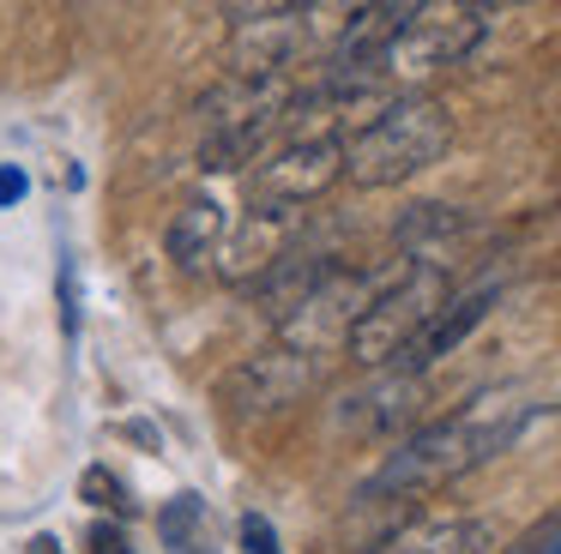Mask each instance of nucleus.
Returning a JSON list of instances; mask_svg holds the SVG:
<instances>
[{
  "instance_id": "f257e3e1",
  "label": "nucleus",
  "mask_w": 561,
  "mask_h": 554,
  "mask_svg": "<svg viewBox=\"0 0 561 554\" xmlns=\"http://www.w3.org/2000/svg\"><path fill=\"white\" fill-rule=\"evenodd\" d=\"M525 416H531V404H525L519 392H483V397H471L465 409H453V416L416 428L411 440H404L399 452H392L387 464L368 476L363 500H404V494L447 488V482L465 476V470L489 464V458H495L501 446L525 428Z\"/></svg>"
},
{
  "instance_id": "f03ea898",
  "label": "nucleus",
  "mask_w": 561,
  "mask_h": 554,
  "mask_svg": "<svg viewBox=\"0 0 561 554\" xmlns=\"http://www.w3.org/2000/svg\"><path fill=\"white\" fill-rule=\"evenodd\" d=\"M453 115L435 96H392L363 132L344 139V181L356 187H399L447 157Z\"/></svg>"
},
{
  "instance_id": "7ed1b4c3",
  "label": "nucleus",
  "mask_w": 561,
  "mask_h": 554,
  "mask_svg": "<svg viewBox=\"0 0 561 554\" xmlns=\"http://www.w3.org/2000/svg\"><path fill=\"white\" fill-rule=\"evenodd\" d=\"M447 301H453L447 265H404V272L375 296V308L351 325L344 349H351L356 368H399V356L428 332V320H435Z\"/></svg>"
},
{
  "instance_id": "20e7f679",
  "label": "nucleus",
  "mask_w": 561,
  "mask_h": 554,
  "mask_svg": "<svg viewBox=\"0 0 561 554\" xmlns=\"http://www.w3.org/2000/svg\"><path fill=\"white\" fill-rule=\"evenodd\" d=\"M230 72L224 79L236 84H290L296 60L320 43L314 36V12L308 7H242L230 12Z\"/></svg>"
},
{
  "instance_id": "39448f33",
  "label": "nucleus",
  "mask_w": 561,
  "mask_h": 554,
  "mask_svg": "<svg viewBox=\"0 0 561 554\" xmlns=\"http://www.w3.org/2000/svg\"><path fill=\"white\" fill-rule=\"evenodd\" d=\"M489 36L483 7H416V19L399 31V43L380 55V79L387 84H416L428 72H447Z\"/></svg>"
},
{
  "instance_id": "423d86ee",
  "label": "nucleus",
  "mask_w": 561,
  "mask_h": 554,
  "mask_svg": "<svg viewBox=\"0 0 561 554\" xmlns=\"http://www.w3.org/2000/svg\"><path fill=\"white\" fill-rule=\"evenodd\" d=\"M399 272H404V265H399ZM399 272H392V277H399ZM392 277L332 259V265H327V277H320V284L308 289V301L290 313V320H284V337H278V344L302 349V356H320V349L344 344V337H351V325L363 320L368 308H375V296L392 284Z\"/></svg>"
},
{
  "instance_id": "0eeeda50",
  "label": "nucleus",
  "mask_w": 561,
  "mask_h": 554,
  "mask_svg": "<svg viewBox=\"0 0 561 554\" xmlns=\"http://www.w3.org/2000/svg\"><path fill=\"white\" fill-rule=\"evenodd\" d=\"M344 181V139L327 132H296L284 139L248 181V205H272V211H302L320 193H332Z\"/></svg>"
},
{
  "instance_id": "6e6552de",
  "label": "nucleus",
  "mask_w": 561,
  "mask_h": 554,
  "mask_svg": "<svg viewBox=\"0 0 561 554\" xmlns=\"http://www.w3.org/2000/svg\"><path fill=\"white\" fill-rule=\"evenodd\" d=\"M296 229H302V211H272V205H248L236 211V223H224L218 241V277L236 289H260L284 259H296Z\"/></svg>"
},
{
  "instance_id": "1a4fd4ad",
  "label": "nucleus",
  "mask_w": 561,
  "mask_h": 554,
  "mask_svg": "<svg viewBox=\"0 0 561 554\" xmlns=\"http://www.w3.org/2000/svg\"><path fill=\"white\" fill-rule=\"evenodd\" d=\"M314 385H320V356H302L290 344H266L224 380V397H230L236 416H272V409L302 404Z\"/></svg>"
},
{
  "instance_id": "9d476101",
  "label": "nucleus",
  "mask_w": 561,
  "mask_h": 554,
  "mask_svg": "<svg viewBox=\"0 0 561 554\" xmlns=\"http://www.w3.org/2000/svg\"><path fill=\"white\" fill-rule=\"evenodd\" d=\"M423 404H428V380H423V373L387 368L380 380H368L363 392L339 397V409H332V428L363 434V440H380V434H399L404 422L423 416Z\"/></svg>"
},
{
  "instance_id": "9b49d317",
  "label": "nucleus",
  "mask_w": 561,
  "mask_h": 554,
  "mask_svg": "<svg viewBox=\"0 0 561 554\" xmlns=\"http://www.w3.org/2000/svg\"><path fill=\"white\" fill-rule=\"evenodd\" d=\"M489 308H495V284L453 296L447 308H440L435 320H428V332H423V337H416V344L399 356V368H404V373H423V380H428V368H435L440 356H453V349H459L465 337H471L477 325H483V313H489ZM380 373H387V368H380Z\"/></svg>"
},
{
  "instance_id": "f8f14e48",
  "label": "nucleus",
  "mask_w": 561,
  "mask_h": 554,
  "mask_svg": "<svg viewBox=\"0 0 561 554\" xmlns=\"http://www.w3.org/2000/svg\"><path fill=\"white\" fill-rule=\"evenodd\" d=\"M284 115H290V108H260V115H236V120L206 127V139H199V169H206V175L248 169L272 145V132L284 127Z\"/></svg>"
},
{
  "instance_id": "ddd939ff",
  "label": "nucleus",
  "mask_w": 561,
  "mask_h": 554,
  "mask_svg": "<svg viewBox=\"0 0 561 554\" xmlns=\"http://www.w3.org/2000/svg\"><path fill=\"white\" fill-rule=\"evenodd\" d=\"M218 241H224V205L194 193L187 205H175L170 229H163V253L175 259V272L199 277L211 259H218Z\"/></svg>"
},
{
  "instance_id": "4468645a",
  "label": "nucleus",
  "mask_w": 561,
  "mask_h": 554,
  "mask_svg": "<svg viewBox=\"0 0 561 554\" xmlns=\"http://www.w3.org/2000/svg\"><path fill=\"white\" fill-rule=\"evenodd\" d=\"M392 554H495V524L471 512L453 518H416L392 536Z\"/></svg>"
},
{
  "instance_id": "2eb2a0df",
  "label": "nucleus",
  "mask_w": 561,
  "mask_h": 554,
  "mask_svg": "<svg viewBox=\"0 0 561 554\" xmlns=\"http://www.w3.org/2000/svg\"><path fill=\"white\" fill-rule=\"evenodd\" d=\"M465 235H471V217L465 211H453V205H411L399 223V253H411V265H428Z\"/></svg>"
},
{
  "instance_id": "dca6fc26",
  "label": "nucleus",
  "mask_w": 561,
  "mask_h": 554,
  "mask_svg": "<svg viewBox=\"0 0 561 554\" xmlns=\"http://www.w3.org/2000/svg\"><path fill=\"white\" fill-rule=\"evenodd\" d=\"M320 277H327V259H308V253H296V259H284L278 272H272L266 284L254 289V296L266 301V313L284 325V320H290V313L308 301V289H314Z\"/></svg>"
},
{
  "instance_id": "f3484780",
  "label": "nucleus",
  "mask_w": 561,
  "mask_h": 554,
  "mask_svg": "<svg viewBox=\"0 0 561 554\" xmlns=\"http://www.w3.org/2000/svg\"><path fill=\"white\" fill-rule=\"evenodd\" d=\"M79 494H85L98 512H110V518H127V512H134V500H127L122 476H115V470H103V464H91L85 476H79Z\"/></svg>"
},
{
  "instance_id": "a211bd4d",
  "label": "nucleus",
  "mask_w": 561,
  "mask_h": 554,
  "mask_svg": "<svg viewBox=\"0 0 561 554\" xmlns=\"http://www.w3.org/2000/svg\"><path fill=\"white\" fill-rule=\"evenodd\" d=\"M194 524H199V500H194V494H182V500L163 506V542H170L175 554H187V536H194Z\"/></svg>"
},
{
  "instance_id": "6ab92c4d",
  "label": "nucleus",
  "mask_w": 561,
  "mask_h": 554,
  "mask_svg": "<svg viewBox=\"0 0 561 554\" xmlns=\"http://www.w3.org/2000/svg\"><path fill=\"white\" fill-rule=\"evenodd\" d=\"M85 549H91V554H127L122 524H115V518H98V524L85 530Z\"/></svg>"
},
{
  "instance_id": "aec40b11",
  "label": "nucleus",
  "mask_w": 561,
  "mask_h": 554,
  "mask_svg": "<svg viewBox=\"0 0 561 554\" xmlns=\"http://www.w3.org/2000/svg\"><path fill=\"white\" fill-rule=\"evenodd\" d=\"M242 542H248V554H278V536H272V524L260 512L242 518Z\"/></svg>"
},
{
  "instance_id": "412c9836",
  "label": "nucleus",
  "mask_w": 561,
  "mask_h": 554,
  "mask_svg": "<svg viewBox=\"0 0 561 554\" xmlns=\"http://www.w3.org/2000/svg\"><path fill=\"white\" fill-rule=\"evenodd\" d=\"M19 199H25V175L7 163V169H0V205H19Z\"/></svg>"
},
{
  "instance_id": "4be33fe9",
  "label": "nucleus",
  "mask_w": 561,
  "mask_h": 554,
  "mask_svg": "<svg viewBox=\"0 0 561 554\" xmlns=\"http://www.w3.org/2000/svg\"><path fill=\"white\" fill-rule=\"evenodd\" d=\"M31 554H67V549L55 536H31Z\"/></svg>"
}]
</instances>
